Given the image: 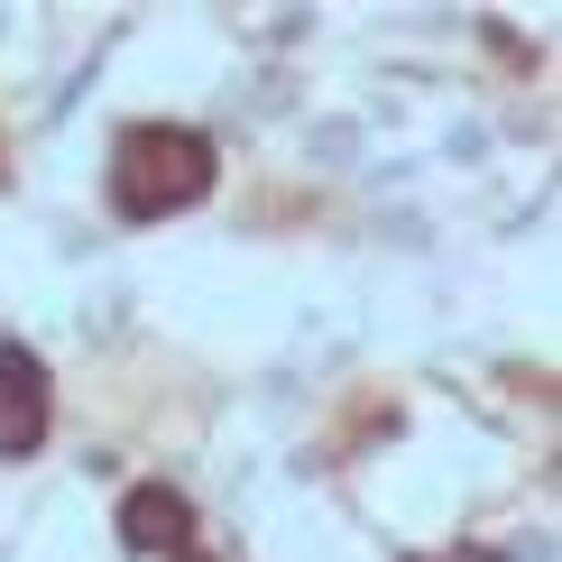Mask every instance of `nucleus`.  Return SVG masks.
Segmentation results:
<instances>
[{"instance_id":"nucleus-1","label":"nucleus","mask_w":562,"mask_h":562,"mask_svg":"<svg viewBox=\"0 0 562 562\" xmlns=\"http://www.w3.org/2000/svg\"><path fill=\"white\" fill-rule=\"evenodd\" d=\"M222 157L203 130L184 121H138L121 130V148H111V213L121 222H167V213H194L203 194H213Z\"/></svg>"},{"instance_id":"nucleus-2","label":"nucleus","mask_w":562,"mask_h":562,"mask_svg":"<svg viewBox=\"0 0 562 562\" xmlns=\"http://www.w3.org/2000/svg\"><path fill=\"white\" fill-rule=\"evenodd\" d=\"M121 544H130V553H148V562H176V553H194V507H184L167 480L130 488V498H121Z\"/></svg>"},{"instance_id":"nucleus-3","label":"nucleus","mask_w":562,"mask_h":562,"mask_svg":"<svg viewBox=\"0 0 562 562\" xmlns=\"http://www.w3.org/2000/svg\"><path fill=\"white\" fill-rule=\"evenodd\" d=\"M0 396H19V406H46V360L19 341H0Z\"/></svg>"},{"instance_id":"nucleus-4","label":"nucleus","mask_w":562,"mask_h":562,"mask_svg":"<svg viewBox=\"0 0 562 562\" xmlns=\"http://www.w3.org/2000/svg\"><path fill=\"white\" fill-rule=\"evenodd\" d=\"M46 442V406H19V396H0V461H29Z\"/></svg>"},{"instance_id":"nucleus-5","label":"nucleus","mask_w":562,"mask_h":562,"mask_svg":"<svg viewBox=\"0 0 562 562\" xmlns=\"http://www.w3.org/2000/svg\"><path fill=\"white\" fill-rule=\"evenodd\" d=\"M176 562H203V553H176Z\"/></svg>"}]
</instances>
